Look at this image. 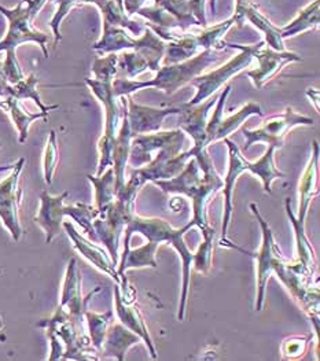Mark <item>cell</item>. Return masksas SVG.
I'll use <instances>...</instances> for the list:
<instances>
[{"mask_svg":"<svg viewBox=\"0 0 320 361\" xmlns=\"http://www.w3.org/2000/svg\"><path fill=\"white\" fill-rule=\"evenodd\" d=\"M161 191L166 194H178L191 200L192 223L199 228L201 233H211L214 228L209 224L208 204L214 200L220 188H223V178L217 171L202 172L197 159L190 158L185 169L172 179L153 181Z\"/></svg>","mask_w":320,"mask_h":361,"instance_id":"1","label":"cell"},{"mask_svg":"<svg viewBox=\"0 0 320 361\" xmlns=\"http://www.w3.org/2000/svg\"><path fill=\"white\" fill-rule=\"evenodd\" d=\"M195 224L190 221L183 228H173L166 220L160 217H142L135 213L130 223L124 230V250L131 247V238L135 233L143 235L147 240L156 243H168L171 245L179 255L182 259V293H180V302L178 310V320H185L186 316L187 298L190 291V276H191V265L194 253L188 249L185 235H186Z\"/></svg>","mask_w":320,"mask_h":361,"instance_id":"2","label":"cell"},{"mask_svg":"<svg viewBox=\"0 0 320 361\" xmlns=\"http://www.w3.org/2000/svg\"><path fill=\"white\" fill-rule=\"evenodd\" d=\"M219 61L217 50H204L201 54L172 65L160 68L156 78L150 81H136L133 78H116L113 80V91L117 98L131 95L135 91L144 88H157L162 90L166 95H173L182 87L191 82L197 76H199L208 66Z\"/></svg>","mask_w":320,"mask_h":361,"instance_id":"3","label":"cell"},{"mask_svg":"<svg viewBox=\"0 0 320 361\" xmlns=\"http://www.w3.org/2000/svg\"><path fill=\"white\" fill-rule=\"evenodd\" d=\"M250 210L254 214L256 220L260 224L261 228V246L257 252L252 253V252H246L245 249H242L240 246L231 243L230 240L223 242L220 246L223 247H230L234 250H238L240 253L249 255L250 257L254 258L256 261V269H257V291H256V304H254V310L257 312L263 310L264 307V298H266V287H267L268 279L272 274H275L288 259L283 256L279 245L275 240L273 233L271 230V226L268 224L267 220L263 217V214L259 212V207L256 204H250Z\"/></svg>","mask_w":320,"mask_h":361,"instance_id":"4","label":"cell"},{"mask_svg":"<svg viewBox=\"0 0 320 361\" xmlns=\"http://www.w3.org/2000/svg\"><path fill=\"white\" fill-rule=\"evenodd\" d=\"M46 1L47 0H21L14 8H6L0 6V13L8 21V30L4 39L0 40V51H16L18 46L27 42H33L40 46L44 56L49 58V35L39 32L32 26L33 18Z\"/></svg>","mask_w":320,"mask_h":361,"instance_id":"5","label":"cell"},{"mask_svg":"<svg viewBox=\"0 0 320 361\" xmlns=\"http://www.w3.org/2000/svg\"><path fill=\"white\" fill-rule=\"evenodd\" d=\"M37 327L44 329L47 333H53L62 342L65 352L62 360H98L99 353L92 346L85 329L79 327L69 313L61 305L56 308L50 319H43Z\"/></svg>","mask_w":320,"mask_h":361,"instance_id":"6","label":"cell"},{"mask_svg":"<svg viewBox=\"0 0 320 361\" xmlns=\"http://www.w3.org/2000/svg\"><path fill=\"white\" fill-rule=\"evenodd\" d=\"M85 84L90 87L91 92L97 97V99L104 104L105 109V132L99 140L98 150H99V164L97 176L102 175L107 168L113 165V147L114 140L118 132V127L121 126L123 120V109L118 106V98L114 95L113 91V81H101L95 78H85Z\"/></svg>","mask_w":320,"mask_h":361,"instance_id":"7","label":"cell"},{"mask_svg":"<svg viewBox=\"0 0 320 361\" xmlns=\"http://www.w3.org/2000/svg\"><path fill=\"white\" fill-rule=\"evenodd\" d=\"M221 44L228 46L231 49H238L242 52L240 55L234 56L233 59H230L223 66L214 69L207 75H199L194 78L190 84H192L197 88V94L192 98V101L187 104L194 106V104H202L207 99H209L230 78H234L243 69L250 66V63L254 58V52L257 51L263 44H266V42H261V43L253 44V46H240V44H231V43H226V42H221Z\"/></svg>","mask_w":320,"mask_h":361,"instance_id":"8","label":"cell"},{"mask_svg":"<svg viewBox=\"0 0 320 361\" xmlns=\"http://www.w3.org/2000/svg\"><path fill=\"white\" fill-rule=\"evenodd\" d=\"M186 142V136L179 137L178 140L166 145L165 147L157 152V155L153 157V159L140 166L135 168L133 175H135L142 184L144 185L147 181L168 180L179 175L188 159L191 158L188 152H183Z\"/></svg>","mask_w":320,"mask_h":361,"instance_id":"9","label":"cell"},{"mask_svg":"<svg viewBox=\"0 0 320 361\" xmlns=\"http://www.w3.org/2000/svg\"><path fill=\"white\" fill-rule=\"evenodd\" d=\"M298 126H314V120L307 116L297 114L292 107H286L281 116H273L257 129L242 128V133L246 137L245 150L247 152L256 143H267L279 149L285 143L288 133Z\"/></svg>","mask_w":320,"mask_h":361,"instance_id":"10","label":"cell"},{"mask_svg":"<svg viewBox=\"0 0 320 361\" xmlns=\"http://www.w3.org/2000/svg\"><path fill=\"white\" fill-rule=\"evenodd\" d=\"M24 165L25 158H20L11 169V175L0 181V220L16 242L20 240L24 233L18 216L23 200V190L18 188V180Z\"/></svg>","mask_w":320,"mask_h":361,"instance_id":"11","label":"cell"},{"mask_svg":"<svg viewBox=\"0 0 320 361\" xmlns=\"http://www.w3.org/2000/svg\"><path fill=\"white\" fill-rule=\"evenodd\" d=\"M99 291H101V288L97 287L87 297H82L80 271H79L76 259L70 258V261L68 262V267H66V272H65V279H63V286H62L59 305L69 313L72 320L79 327L85 329L84 312L88 310L90 300Z\"/></svg>","mask_w":320,"mask_h":361,"instance_id":"12","label":"cell"},{"mask_svg":"<svg viewBox=\"0 0 320 361\" xmlns=\"http://www.w3.org/2000/svg\"><path fill=\"white\" fill-rule=\"evenodd\" d=\"M226 145L230 150V162H228V171L226 178L223 179V195H224V213H223V224H221V236H220V245L227 240V233L230 228L231 217H233V192L235 188L237 180L242 173L247 172L249 169V161L245 159V157L240 154V149L234 142H231L228 137L224 139Z\"/></svg>","mask_w":320,"mask_h":361,"instance_id":"13","label":"cell"},{"mask_svg":"<svg viewBox=\"0 0 320 361\" xmlns=\"http://www.w3.org/2000/svg\"><path fill=\"white\" fill-rule=\"evenodd\" d=\"M62 227L65 228L69 239L72 240L73 247L80 253L82 257L85 258L87 261H90L97 269H99L101 272L106 274L107 276L114 279L116 283L121 284V279L117 272V267L113 264L106 249L101 247L98 243L85 238L82 233H79L75 228V226L70 221H63Z\"/></svg>","mask_w":320,"mask_h":361,"instance_id":"14","label":"cell"},{"mask_svg":"<svg viewBox=\"0 0 320 361\" xmlns=\"http://www.w3.org/2000/svg\"><path fill=\"white\" fill-rule=\"evenodd\" d=\"M183 136H186V133L180 128L136 135L131 142V153L128 164H131V166L134 168H140L153 159V153H157L166 145Z\"/></svg>","mask_w":320,"mask_h":361,"instance_id":"15","label":"cell"},{"mask_svg":"<svg viewBox=\"0 0 320 361\" xmlns=\"http://www.w3.org/2000/svg\"><path fill=\"white\" fill-rule=\"evenodd\" d=\"M114 312H116V316H117L118 322L123 326H125L128 330H131L133 333L142 338V341L144 342V345H146V348L150 353V357L156 360L159 357L157 349L154 346L153 338L149 333V329L146 326V322H144V317H143L142 312L139 310L136 301L128 304L123 300L120 284L117 283L114 287Z\"/></svg>","mask_w":320,"mask_h":361,"instance_id":"16","label":"cell"},{"mask_svg":"<svg viewBox=\"0 0 320 361\" xmlns=\"http://www.w3.org/2000/svg\"><path fill=\"white\" fill-rule=\"evenodd\" d=\"M286 214L293 226L294 236H295V250H297V261L293 264V268L308 282L312 283L314 272L316 268V256L315 250L312 247V243L309 242L307 233H305V223H301L297 220L290 200H286Z\"/></svg>","mask_w":320,"mask_h":361,"instance_id":"17","label":"cell"},{"mask_svg":"<svg viewBox=\"0 0 320 361\" xmlns=\"http://www.w3.org/2000/svg\"><path fill=\"white\" fill-rule=\"evenodd\" d=\"M68 195V191L59 195H50L47 191L40 194V207L35 216V221L46 233V243H51L54 238L61 233L65 219L63 207Z\"/></svg>","mask_w":320,"mask_h":361,"instance_id":"18","label":"cell"},{"mask_svg":"<svg viewBox=\"0 0 320 361\" xmlns=\"http://www.w3.org/2000/svg\"><path fill=\"white\" fill-rule=\"evenodd\" d=\"M128 98V123L133 135H143V133H153L160 130L162 121L168 116L179 114V107H168V109H159L150 106H140L136 104L131 95Z\"/></svg>","mask_w":320,"mask_h":361,"instance_id":"19","label":"cell"},{"mask_svg":"<svg viewBox=\"0 0 320 361\" xmlns=\"http://www.w3.org/2000/svg\"><path fill=\"white\" fill-rule=\"evenodd\" d=\"M264 44L254 52V58L259 65L254 71L247 72V76L252 78L253 84L257 88H263L271 78H273L285 65L292 62H300L302 58L294 52L275 51L271 47L263 49Z\"/></svg>","mask_w":320,"mask_h":361,"instance_id":"20","label":"cell"},{"mask_svg":"<svg viewBox=\"0 0 320 361\" xmlns=\"http://www.w3.org/2000/svg\"><path fill=\"white\" fill-rule=\"evenodd\" d=\"M318 180H319V145L315 140L312 143L311 159L298 184V216L295 217L301 223H305L309 207L314 198L319 192Z\"/></svg>","mask_w":320,"mask_h":361,"instance_id":"21","label":"cell"},{"mask_svg":"<svg viewBox=\"0 0 320 361\" xmlns=\"http://www.w3.org/2000/svg\"><path fill=\"white\" fill-rule=\"evenodd\" d=\"M140 342H143V341L137 334L128 330L120 322L114 323L110 327H107L106 336H105L101 352H99L101 353L99 357L124 361L130 348H133L135 345H139Z\"/></svg>","mask_w":320,"mask_h":361,"instance_id":"22","label":"cell"},{"mask_svg":"<svg viewBox=\"0 0 320 361\" xmlns=\"http://www.w3.org/2000/svg\"><path fill=\"white\" fill-rule=\"evenodd\" d=\"M159 246H160L159 243L147 240V243H144L140 247H136V249L130 247L128 250L123 252L121 259L118 261V265H117V272L121 279V284H120L121 291H125L130 287L127 276H125V272L128 269H140V268H147V267L157 268L159 267L157 259H156Z\"/></svg>","mask_w":320,"mask_h":361,"instance_id":"23","label":"cell"},{"mask_svg":"<svg viewBox=\"0 0 320 361\" xmlns=\"http://www.w3.org/2000/svg\"><path fill=\"white\" fill-rule=\"evenodd\" d=\"M0 107L10 116L14 127L18 130V142L21 145L27 142V130H29L30 124L35 123L36 120L47 118V116H49V113H46V111L27 113L21 107L20 101L13 97L3 98V101L0 102Z\"/></svg>","mask_w":320,"mask_h":361,"instance_id":"24","label":"cell"},{"mask_svg":"<svg viewBox=\"0 0 320 361\" xmlns=\"http://www.w3.org/2000/svg\"><path fill=\"white\" fill-rule=\"evenodd\" d=\"M275 150L276 149L273 146H269L267 152L259 161L249 162V169H247V172H250L253 176H256L261 180L263 188L268 194L272 192L271 191L272 181L285 176L275 165Z\"/></svg>","mask_w":320,"mask_h":361,"instance_id":"25","label":"cell"},{"mask_svg":"<svg viewBox=\"0 0 320 361\" xmlns=\"http://www.w3.org/2000/svg\"><path fill=\"white\" fill-rule=\"evenodd\" d=\"M87 179L91 181L95 191V205L98 210L105 209L116 200V178L113 168H107L106 171L99 176L87 175Z\"/></svg>","mask_w":320,"mask_h":361,"instance_id":"26","label":"cell"},{"mask_svg":"<svg viewBox=\"0 0 320 361\" xmlns=\"http://www.w3.org/2000/svg\"><path fill=\"white\" fill-rule=\"evenodd\" d=\"M39 84V78H36L35 73H30L27 78H23L21 81H18L17 84L11 85L10 88V95L8 97H13L18 101H24V99H30L33 101L35 104H37V107L40 109V111H46V113H50L53 110H56L59 106L58 104H43L37 90H36V85Z\"/></svg>","mask_w":320,"mask_h":361,"instance_id":"27","label":"cell"},{"mask_svg":"<svg viewBox=\"0 0 320 361\" xmlns=\"http://www.w3.org/2000/svg\"><path fill=\"white\" fill-rule=\"evenodd\" d=\"M111 317H113L111 310H109L106 313H97V312L88 310L84 312L88 336L91 339L92 346L98 350V353L101 352V348H102L104 339L106 336L107 327L111 322Z\"/></svg>","mask_w":320,"mask_h":361,"instance_id":"28","label":"cell"},{"mask_svg":"<svg viewBox=\"0 0 320 361\" xmlns=\"http://www.w3.org/2000/svg\"><path fill=\"white\" fill-rule=\"evenodd\" d=\"M252 116H263V111L259 104H254V102H247L235 114L230 116L226 120H221L219 128L216 130V135H214V142L228 137V135H231L234 130L240 128V126Z\"/></svg>","mask_w":320,"mask_h":361,"instance_id":"29","label":"cell"},{"mask_svg":"<svg viewBox=\"0 0 320 361\" xmlns=\"http://www.w3.org/2000/svg\"><path fill=\"white\" fill-rule=\"evenodd\" d=\"M320 0H315L307 8H304L298 17L294 20L290 25H286L281 29L282 39H288L298 35L300 32L312 29L319 24V3Z\"/></svg>","mask_w":320,"mask_h":361,"instance_id":"30","label":"cell"},{"mask_svg":"<svg viewBox=\"0 0 320 361\" xmlns=\"http://www.w3.org/2000/svg\"><path fill=\"white\" fill-rule=\"evenodd\" d=\"M65 216L70 217L80 226L82 233L88 236L90 240L97 243L95 233L92 228V221L98 217L99 210L92 205H85V204H76V205H69L63 207Z\"/></svg>","mask_w":320,"mask_h":361,"instance_id":"31","label":"cell"},{"mask_svg":"<svg viewBox=\"0 0 320 361\" xmlns=\"http://www.w3.org/2000/svg\"><path fill=\"white\" fill-rule=\"evenodd\" d=\"M202 238H204L202 243L198 246V250L194 253L191 268L198 274L207 275L212 268L216 231L214 230L211 233H202Z\"/></svg>","mask_w":320,"mask_h":361,"instance_id":"32","label":"cell"},{"mask_svg":"<svg viewBox=\"0 0 320 361\" xmlns=\"http://www.w3.org/2000/svg\"><path fill=\"white\" fill-rule=\"evenodd\" d=\"M58 143H56V133L55 130L50 132L47 139V145L43 154V172H44V181L50 185L54 180V175L58 166Z\"/></svg>","mask_w":320,"mask_h":361,"instance_id":"33","label":"cell"},{"mask_svg":"<svg viewBox=\"0 0 320 361\" xmlns=\"http://www.w3.org/2000/svg\"><path fill=\"white\" fill-rule=\"evenodd\" d=\"M118 72V55L110 52L105 58H97L92 65V73L95 80L113 81Z\"/></svg>","mask_w":320,"mask_h":361,"instance_id":"34","label":"cell"},{"mask_svg":"<svg viewBox=\"0 0 320 361\" xmlns=\"http://www.w3.org/2000/svg\"><path fill=\"white\" fill-rule=\"evenodd\" d=\"M311 339H312V336L286 338L281 345L282 357L286 360H297V359L302 357L308 349Z\"/></svg>","mask_w":320,"mask_h":361,"instance_id":"35","label":"cell"},{"mask_svg":"<svg viewBox=\"0 0 320 361\" xmlns=\"http://www.w3.org/2000/svg\"><path fill=\"white\" fill-rule=\"evenodd\" d=\"M81 1H88V3H95L101 10L106 6L109 0H59V7L58 11L55 13L53 20H51V29H53L54 36H55V44H58L62 39L61 32H59V25L62 23V20L65 18V16L69 13V10L72 8L73 4L81 3Z\"/></svg>","mask_w":320,"mask_h":361,"instance_id":"36","label":"cell"},{"mask_svg":"<svg viewBox=\"0 0 320 361\" xmlns=\"http://www.w3.org/2000/svg\"><path fill=\"white\" fill-rule=\"evenodd\" d=\"M231 92V87L227 85L226 90L220 94V97L217 98V106H216V110H214V116L207 123V127H205V133H204V139H205V143L207 146H209L211 143L214 142V135H216V130L219 128L221 120H223V110H224V104L227 101V97L230 95Z\"/></svg>","mask_w":320,"mask_h":361,"instance_id":"37","label":"cell"},{"mask_svg":"<svg viewBox=\"0 0 320 361\" xmlns=\"http://www.w3.org/2000/svg\"><path fill=\"white\" fill-rule=\"evenodd\" d=\"M3 72L11 85H14L18 81H21L23 78H25L23 73V69L18 63V59L16 56V51H11V50L6 51V59L3 62Z\"/></svg>","mask_w":320,"mask_h":361,"instance_id":"38","label":"cell"},{"mask_svg":"<svg viewBox=\"0 0 320 361\" xmlns=\"http://www.w3.org/2000/svg\"><path fill=\"white\" fill-rule=\"evenodd\" d=\"M10 88L11 84L3 72V62H0V98H7L10 95Z\"/></svg>","mask_w":320,"mask_h":361,"instance_id":"39","label":"cell"},{"mask_svg":"<svg viewBox=\"0 0 320 361\" xmlns=\"http://www.w3.org/2000/svg\"><path fill=\"white\" fill-rule=\"evenodd\" d=\"M1 146V145H0ZM14 168V164H11V165H0V173L1 172H6V171H11Z\"/></svg>","mask_w":320,"mask_h":361,"instance_id":"40","label":"cell"}]
</instances>
